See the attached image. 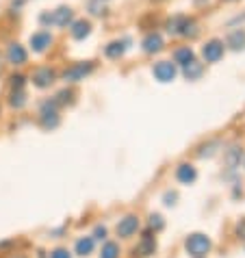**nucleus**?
Masks as SVG:
<instances>
[{"mask_svg":"<svg viewBox=\"0 0 245 258\" xmlns=\"http://www.w3.org/2000/svg\"><path fill=\"white\" fill-rule=\"evenodd\" d=\"M93 61H85V63H76V66H72L68 68L66 72H63V78H66L68 83H78V81H83L87 74H91L93 72Z\"/></svg>","mask_w":245,"mask_h":258,"instance_id":"1","label":"nucleus"},{"mask_svg":"<svg viewBox=\"0 0 245 258\" xmlns=\"http://www.w3.org/2000/svg\"><path fill=\"white\" fill-rule=\"evenodd\" d=\"M208 249H211V241L204 234H191L187 239V252L191 256H204Z\"/></svg>","mask_w":245,"mask_h":258,"instance_id":"2","label":"nucleus"},{"mask_svg":"<svg viewBox=\"0 0 245 258\" xmlns=\"http://www.w3.org/2000/svg\"><path fill=\"white\" fill-rule=\"evenodd\" d=\"M72 20L70 7H59L54 13H44L41 16V24H56V26H68Z\"/></svg>","mask_w":245,"mask_h":258,"instance_id":"3","label":"nucleus"},{"mask_svg":"<svg viewBox=\"0 0 245 258\" xmlns=\"http://www.w3.org/2000/svg\"><path fill=\"white\" fill-rule=\"evenodd\" d=\"M54 109H56V100L44 104V111H41V119H39L44 128H56V126H59V115H56Z\"/></svg>","mask_w":245,"mask_h":258,"instance_id":"4","label":"nucleus"},{"mask_svg":"<svg viewBox=\"0 0 245 258\" xmlns=\"http://www.w3.org/2000/svg\"><path fill=\"white\" fill-rule=\"evenodd\" d=\"M154 76H156L161 83L174 81V76H176V66H174V63H167V61L156 63V66H154Z\"/></svg>","mask_w":245,"mask_h":258,"instance_id":"5","label":"nucleus"},{"mask_svg":"<svg viewBox=\"0 0 245 258\" xmlns=\"http://www.w3.org/2000/svg\"><path fill=\"white\" fill-rule=\"evenodd\" d=\"M202 54H204V59L208 63H215V61H219L221 56H223V44L217 39H213V41H208V44L204 46V50H202Z\"/></svg>","mask_w":245,"mask_h":258,"instance_id":"6","label":"nucleus"},{"mask_svg":"<svg viewBox=\"0 0 245 258\" xmlns=\"http://www.w3.org/2000/svg\"><path fill=\"white\" fill-rule=\"evenodd\" d=\"M33 83L37 85L39 89H46V87H50V85L54 83V72L50 70V68H39V70L33 74Z\"/></svg>","mask_w":245,"mask_h":258,"instance_id":"7","label":"nucleus"},{"mask_svg":"<svg viewBox=\"0 0 245 258\" xmlns=\"http://www.w3.org/2000/svg\"><path fill=\"white\" fill-rule=\"evenodd\" d=\"M137 228H139V219L135 217V215H126L124 219H119L117 224V234L119 236H131L137 232Z\"/></svg>","mask_w":245,"mask_h":258,"instance_id":"8","label":"nucleus"},{"mask_svg":"<svg viewBox=\"0 0 245 258\" xmlns=\"http://www.w3.org/2000/svg\"><path fill=\"white\" fill-rule=\"evenodd\" d=\"M50 44H52V35H50L48 31H39L31 37V46H33L35 52H44Z\"/></svg>","mask_w":245,"mask_h":258,"instance_id":"9","label":"nucleus"},{"mask_svg":"<svg viewBox=\"0 0 245 258\" xmlns=\"http://www.w3.org/2000/svg\"><path fill=\"white\" fill-rule=\"evenodd\" d=\"M7 59L13 66H22V63H26V50L20 44H11L9 50H7Z\"/></svg>","mask_w":245,"mask_h":258,"instance_id":"10","label":"nucleus"},{"mask_svg":"<svg viewBox=\"0 0 245 258\" xmlns=\"http://www.w3.org/2000/svg\"><path fill=\"white\" fill-rule=\"evenodd\" d=\"M70 33H72V37H74V39H85L91 33V24L85 22V20H78V22L72 24Z\"/></svg>","mask_w":245,"mask_h":258,"instance_id":"11","label":"nucleus"},{"mask_svg":"<svg viewBox=\"0 0 245 258\" xmlns=\"http://www.w3.org/2000/svg\"><path fill=\"white\" fill-rule=\"evenodd\" d=\"M176 176H178V180L180 182H193L198 178V171H196V167H191V165H180L178 167V171H176Z\"/></svg>","mask_w":245,"mask_h":258,"instance_id":"12","label":"nucleus"},{"mask_svg":"<svg viewBox=\"0 0 245 258\" xmlns=\"http://www.w3.org/2000/svg\"><path fill=\"white\" fill-rule=\"evenodd\" d=\"M154 249H156V243L152 236H143V241L139 243V245L135 247V254H139V256H150V254H154Z\"/></svg>","mask_w":245,"mask_h":258,"instance_id":"13","label":"nucleus"},{"mask_svg":"<svg viewBox=\"0 0 245 258\" xmlns=\"http://www.w3.org/2000/svg\"><path fill=\"white\" fill-rule=\"evenodd\" d=\"M126 44L128 41H111V44L104 48V54L109 56V59H119V56L126 52Z\"/></svg>","mask_w":245,"mask_h":258,"instance_id":"14","label":"nucleus"},{"mask_svg":"<svg viewBox=\"0 0 245 258\" xmlns=\"http://www.w3.org/2000/svg\"><path fill=\"white\" fill-rule=\"evenodd\" d=\"M161 46H163V39L158 33L148 35L146 41H143V50H146V52H156V50H161Z\"/></svg>","mask_w":245,"mask_h":258,"instance_id":"15","label":"nucleus"},{"mask_svg":"<svg viewBox=\"0 0 245 258\" xmlns=\"http://www.w3.org/2000/svg\"><path fill=\"white\" fill-rule=\"evenodd\" d=\"M202 72H204V68H202V63L193 61V59L185 66V76L189 78V81H196V78H200V76H202Z\"/></svg>","mask_w":245,"mask_h":258,"instance_id":"16","label":"nucleus"},{"mask_svg":"<svg viewBox=\"0 0 245 258\" xmlns=\"http://www.w3.org/2000/svg\"><path fill=\"white\" fill-rule=\"evenodd\" d=\"M91 249H93V239H91V236H85V239L76 241V254L87 256V254L91 252Z\"/></svg>","mask_w":245,"mask_h":258,"instance_id":"17","label":"nucleus"},{"mask_svg":"<svg viewBox=\"0 0 245 258\" xmlns=\"http://www.w3.org/2000/svg\"><path fill=\"white\" fill-rule=\"evenodd\" d=\"M228 46H232L234 50L245 48V31H234V33L228 37Z\"/></svg>","mask_w":245,"mask_h":258,"instance_id":"18","label":"nucleus"},{"mask_svg":"<svg viewBox=\"0 0 245 258\" xmlns=\"http://www.w3.org/2000/svg\"><path fill=\"white\" fill-rule=\"evenodd\" d=\"M174 59H176V63H180V66H187V63L193 59V50L191 48H178Z\"/></svg>","mask_w":245,"mask_h":258,"instance_id":"19","label":"nucleus"},{"mask_svg":"<svg viewBox=\"0 0 245 258\" xmlns=\"http://www.w3.org/2000/svg\"><path fill=\"white\" fill-rule=\"evenodd\" d=\"M119 256V247H117V243H104V247H102V254H100V258H117Z\"/></svg>","mask_w":245,"mask_h":258,"instance_id":"20","label":"nucleus"},{"mask_svg":"<svg viewBox=\"0 0 245 258\" xmlns=\"http://www.w3.org/2000/svg\"><path fill=\"white\" fill-rule=\"evenodd\" d=\"M26 104V96L22 89H16L11 96V106H16V109H22V106Z\"/></svg>","mask_w":245,"mask_h":258,"instance_id":"21","label":"nucleus"},{"mask_svg":"<svg viewBox=\"0 0 245 258\" xmlns=\"http://www.w3.org/2000/svg\"><path fill=\"white\" fill-rule=\"evenodd\" d=\"M182 24H185V18L178 16V18H174V20H169L167 31H169V33H180V31H182Z\"/></svg>","mask_w":245,"mask_h":258,"instance_id":"22","label":"nucleus"},{"mask_svg":"<svg viewBox=\"0 0 245 258\" xmlns=\"http://www.w3.org/2000/svg\"><path fill=\"white\" fill-rule=\"evenodd\" d=\"M228 165H230V167H236V165H239V161H241V150L239 148H232V150H230V152H228Z\"/></svg>","mask_w":245,"mask_h":258,"instance_id":"23","label":"nucleus"},{"mask_svg":"<svg viewBox=\"0 0 245 258\" xmlns=\"http://www.w3.org/2000/svg\"><path fill=\"white\" fill-rule=\"evenodd\" d=\"M24 81H26V78L22 74H13L11 76V87L13 89H22L24 87Z\"/></svg>","mask_w":245,"mask_h":258,"instance_id":"24","label":"nucleus"},{"mask_svg":"<svg viewBox=\"0 0 245 258\" xmlns=\"http://www.w3.org/2000/svg\"><path fill=\"white\" fill-rule=\"evenodd\" d=\"M150 228H154V230H161V228H163V219L158 217V215H152V217H150Z\"/></svg>","mask_w":245,"mask_h":258,"instance_id":"25","label":"nucleus"},{"mask_svg":"<svg viewBox=\"0 0 245 258\" xmlns=\"http://www.w3.org/2000/svg\"><path fill=\"white\" fill-rule=\"evenodd\" d=\"M50 258H70V252L68 249H54V252L50 254Z\"/></svg>","mask_w":245,"mask_h":258,"instance_id":"26","label":"nucleus"},{"mask_svg":"<svg viewBox=\"0 0 245 258\" xmlns=\"http://www.w3.org/2000/svg\"><path fill=\"white\" fill-rule=\"evenodd\" d=\"M236 234H239L241 239H245V219L239 221V226H236Z\"/></svg>","mask_w":245,"mask_h":258,"instance_id":"27","label":"nucleus"},{"mask_svg":"<svg viewBox=\"0 0 245 258\" xmlns=\"http://www.w3.org/2000/svg\"><path fill=\"white\" fill-rule=\"evenodd\" d=\"M96 236H98V239H104V236H106V228L104 226H98L96 228Z\"/></svg>","mask_w":245,"mask_h":258,"instance_id":"28","label":"nucleus"},{"mask_svg":"<svg viewBox=\"0 0 245 258\" xmlns=\"http://www.w3.org/2000/svg\"><path fill=\"white\" fill-rule=\"evenodd\" d=\"M11 258H24V256H11Z\"/></svg>","mask_w":245,"mask_h":258,"instance_id":"29","label":"nucleus"},{"mask_svg":"<svg viewBox=\"0 0 245 258\" xmlns=\"http://www.w3.org/2000/svg\"><path fill=\"white\" fill-rule=\"evenodd\" d=\"M230 3H232V0H230Z\"/></svg>","mask_w":245,"mask_h":258,"instance_id":"30","label":"nucleus"}]
</instances>
